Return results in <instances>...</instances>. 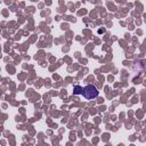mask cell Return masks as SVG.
Segmentation results:
<instances>
[{"label":"cell","mask_w":146,"mask_h":146,"mask_svg":"<svg viewBox=\"0 0 146 146\" xmlns=\"http://www.w3.org/2000/svg\"><path fill=\"white\" fill-rule=\"evenodd\" d=\"M82 95H83L87 99H94V98H96V97L98 96V90H97V88H96L95 86L88 84V86H86V87L83 88Z\"/></svg>","instance_id":"6da1fadb"},{"label":"cell","mask_w":146,"mask_h":146,"mask_svg":"<svg viewBox=\"0 0 146 146\" xmlns=\"http://www.w3.org/2000/svg\"><path fill=\"white\" fill-rule=\"evenodd\" d=\"M74 95H80V94H82L83 92V89L81 88V87H79V86H76V87H74Z\"/></svg>","instance_id":"7a4b0ae2"}]
</instances>
